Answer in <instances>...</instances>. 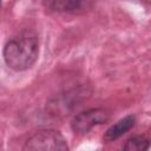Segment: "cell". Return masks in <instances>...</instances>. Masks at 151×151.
Wrapping results in <instances>:
<instances>
[{
	"label": "cell",
	"instance_id": "1",
	"mask_svg": "<svg viewBox=\"0 0 151 151\" xmlns=\"http://www.w3.org/2000/svg\"><path fill=\"white\" fill-rule=\"evenodd\" d=\"M39 54L38 35L27 31L8 40L2 55L6 65L13 71H25L33 66Z\"/></svg>",
	"mask_w": 151,
	"mask_h": 151
},
{
	"label": "cell",
	"instance_id": "2",
	"mask_svg": "<svg viewBox=\"0 0 151 151\" xmlns=\"http://www.w3.org/2000/svg\"><path fill=\"white\" fill-rule=\"evenodd\" d=\"M24 150H68L66 139L57 130H39L27 138Z\"/></svg>",
	"mask_w": 151,
	"mask_h": 151
},
{
	"label": "cell",
	"instance_id": "3",
	"mask_svg": "<svg viewBox=\"0 0 151 151\" xmlns=\"http://www.w3.org/2000/svg\"><path fill=\"white\" fill-rule=\"evenodd\" d=\"M110 119V112L105 109H90L74 116L71 122V129L77 134H85L94 126L106 123Z\"/></svg>",
	"mask_w": 151,
	"mask_h": 151
},
{
	"label": "cell",
	"instance_id": "4",
	"mask_svg": "<svg viewBox=\"0 0 151 151\" xmlns=\"http://www.w3.org/2000/svg\"><path fill=\"white\" fill-rule=\"evenodd\" d=\"M134 123H136L134 116H131V114H130V116L124 117L123 119L118 120L116 124H113L112 126H110V127L106 130V132H105V134H104V139H105L106 142H113V140L120 138V137H122L123 134H125L130 129L133 127Z\"/></svg>",
	"mask_w": 151,
	"mask_h": 151
},
{
	"label": "cell",
	"instance_id": "5",
	"mask_svg": "<svg viewBox=\"0 0 151 151\" xmlns=\"http://www.w3.org/2000/svg\"><path fill=\"white\" fill-rule=\"evenodd\" d=\"M85 0H44L46 8L54 12H72L80 8Z\"/></svg>",
	"mask_w": 151,
	"mask_h": 151
},
{
	"label": "cell",
	"instance_id": "6",
	"mask_svg": "<svg viewBox=\"0 0 151 151\" xmlns=\"http://www.w3.org/2000/svg\"><path fill=\"white\" fill-rule=\"evenodd\" d=\"M149 146H150V142L147 138L143 136H136L127 139L123 149L129 151H140V150L143 151V150H147Z\"/></svg>",
	"mask_w": 151,
	"mask_h": 151
},
{
	"label": "cell",
	"instance_id": "7",
	"mask_svg": "<svg viewBox=\"0 0 151 151\" xmlns=\"http://www.w3.org/2000/svg\"><path fill=\"white\" fill-rule=\"evenodd\" d=\"M0 6H1V0H0Z\"/></svg>",
	"mask_w": 151,
	"mask_h": 151
}]
</instances>
